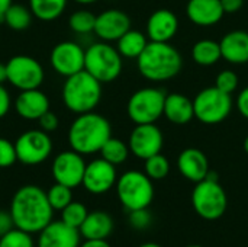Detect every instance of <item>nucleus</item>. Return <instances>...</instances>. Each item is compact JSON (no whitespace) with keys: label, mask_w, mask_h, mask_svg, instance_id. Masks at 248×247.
I'll list each match as a JSON object with an SVG mask.
<instances>
[{"label":"nucleus","mask_w":248,"mask_h":247,"mask_svg":"<svg viewBox=\"0 0 248 247\" xmlns=\"http://www.w3.org/2000/svg\"><path fill=\"white\" fill-rule=\"evenodd\" d=\"M116 194L128 211L148 208L154 199L153 181L140 170H128L116 181Z\"/></svg>","instance_id":"0eeeda50"},{"label":"nucleus","mask_w":248,"mask_h":247,"mask_svg":"<svg viewBox=\"0 0 248 247\" xmlns=\"http://www.w3.org/2000/svg\"><path fill=\"white\" fill-rule=\"evenodd\" d=\"M29 9L32 10L33 16L44 22H51L58 19L65 7L68 0H28Z\"/></svg>","instance_id":"bb28decb"},{"label":"nucleus","mask_w":248,"mask_h":247,"mask_svg":"<svg viewBox=\"0 0 248 247\" xmlns=\"http://www.w3.org/2000/svg\"><path fill=\"white\" fill-rule=\"evenodd\" d=\"M215 86L219 90L232 95L237 90V87H238V76H237V73L232 71V70H222L217 76Z\"/></svg>","instance_id":"f704fd0d"},{"label":"nucleus","mask_w":248,"mask_h":247,"mask_svg":"<svg viewBox=\"0 0 248 247\" xmlns=\"http://www.w3.org/2000/svg\"><path fill=\"white\" fill-rule=\"evenodd\" d=\"M195 118L205 125L224 122L232 111V98L217 86L205 87L193 99Z\"/></svg>","instance_id":"1a4fd4ad"},{"label":"nucleus","mask_w":248,"mask_h":247,"mask_svg":"<svg viewBox=\"0 0 248 247\" xmlns=\"http://www.w3.org/2000/svg\"><path fill=\"white\" fill-rule=\"evenodd\" d=\"M186 247H203V246H199V245H190V246H186Z\"/></svg>","instance_id":"8fccbe9b"},{"label":"nucleus","mask_w":248,"mask_h":247,"mask_svg":"<svg viewBox=\"0 0 248 247\" xmlns=\"http://www.w3.org/2000/svg\"><path fill=\"white\" fill-rule=\"evenodd\" d=\"M116 166L100 157L86 165L81 185L87 192L93 195H103L116 185Z\"/></svg>","instance_id":"2eb2a0df"},{"label":"nucleus","mask_w":248,"mask_h":247,"mask_svg":"<svg viewBox=\"0 0 248 247\" xmlns=\"http://www.w3.org/2000/svg\"><path fill=\"white\" fill-rule=\"evenodd\" d=\"M86 49H83L74 41L58 42L49 54L51 67L61 76L70 77L81 70H84Z\"/></svg>","instance_id":"4468645a"},{"label":"nucleus","mask_w":248,"mask_h":247,"mask_svg":"<svg viewBox=\"0 0 248 247\" xmlns=\"http://www.w3.org/2000/svg\"><path fill=\"white\" fill-rule=\"evenodd\" d=\"M61 96L68 111L77 115L92 112L102 99V83L86 70H81L65 77Z\"/></svg>","instance_id":"20e7f679"},{"label":"nucleus","mask_w":248,"mask_h":247,"mask_svg":"<svg viewBox=\"0 0 248 247\" xmlns=\"http://www.w3.org/2000/svg\"><path fill=\"white\" fill-rule=\"evenodd\" d=\"M192 205L195 213L206 221H217L225 214L228 197L215 172H209L206 179L196 183L192 192Z\"/></svg>","instance_id":"39448f33"},{"label":"nucleus","mask_w":248,"mask_h":247,"mask_svg":"<svg viewBox=\"0 0 248 247\" xmlns=\"http://www.w3.org/2000/svg\"><path fill=\"white\" fill-rule=\"evenodd\" d=\"M10 105H12L10 95H9L7 89L3 84H0V118L7 115V112L10 109Z\"/></svg>","instance_id":"58836bf2"},{"label":"nucleus","mask_w":248,"mask_h":247,"mask_svg":"<svg viewBox=\"0 0 248 247\" xmlns=\"http://www.w3.org/2000/svg\"><path fill=\"white\" fill-rule=\"evenodd\" d=\"M129 226L135 230H145L151 224V214L148 208L129 211Z\"/></svg>","instance_id":"e433bc0d"},{"label":"nucleus","mask_w":248,"mask_h":247,"mask_svg":"<svg viewBox=\"0 0 248 247\" xmlns=\"http://www.w3.org/2000/svg\"><path fill=\"white\" fill-rule=\"evenodd\" d=\"M15 111L26 121H38L49 111V99L39 89L20 90L15 100Z\"/></svg>","instance_id":"412c9836"},{"label":"nucleus","mask_w":248,"mask_h":247,"mask_svg":"<svg viewBox=\"0 0 248 247\" xmlns=\"http://www.w3.org/2000/svg\"><path fill=\"white\" fill-rule=\"evenodd\" d=\"M17 162L15 143H10L6 138L0 137V169L13 166Z\"/></svg>","instance_id":"c9c22d12"},{"label":"nucleus","mask_w":248,"mask_h":247,"mask_svg":"<svg viewBox=\"0 0 248 247\" xmlns=\"http://www.w3.org/2000/svg\"><path fill=\"white\" fill-rule=\"evenodd\" d=\"M222 58L231 64L248 63V32L247 31H231L219 41Z\"/></svg>","instance_id":"4be33fe9"},{"label":"nucleus","mask_w":248,"mask_h":247,"mask_svg":"<svg viewBox=\"0 0 248 247\" xmlns=\"http://www.w3.org/2000/svg\"><path fill=\"white\" fill-rule=\"evenodd\" d=\"M46 197L54 211H62L73 201L71 188L57 182L46 191Z\"/></svg>","instance_id":"2f4dec72"},{"label":"nucleus","mask_w":248,"mask_h":247,"mask_svg":"<svg viewBox=\"0 0 248 247\" xmlns=\"http://www.w3.org/2000/svg\"><path fill=\"white\" fill-rule=\"evenodd\" d=\"M129 147L126 143H124L122 140L119 138H115V137H110L102 147L100 150V156L102 159H105L106 162L118 166V165H122L126 162L128 156H129Z\"/></svg>","instance_id":"c85d7f7f"},{"label":"nucleus","mask_w":248,"mask_h":247,"mask_svg":"<svg viewBox=\"0 0 248 247\" xmlns=\"http://www.w3.org/2000/svg\"><path fill=\"white\" fill-rule=\"evenodd\" d=\"M177 167L182 176L190 182H201L206 179L209 170V162L206 154L195 147L185 148L177 157Z\"/></svg>","instance_id":"6ab92c4d"},{"label":"nucleus","mask_w":248,"mask_h":247,"mask_svg":"<svg viewBox=\"0 0 248 247\" xmlns=\"http://www.w3.org/2000/svg\"><path fill=\"white\" fill-rule=\"evenodd\" d=\"M224 15L221 0H189L186 4V16L196 26H215Z\"/></svg>","instance_id":"aec40b11"},{"label":"nucleus","mask_w":248,"mask_h":247,"mask_svg":"<svg viewBox=\"0 0 248 247\" xmlns=\"http://www.w3.org/2000/svg\"><path fill=\"white\" fill-rule=\"evenodd\" d=\"M36 247H78L80 231L64 221H51L44 230L38 233Z\"/></svg>","instance_id":"f3484780"},{"label":"nucleus","mask_w":248,"mask_h":247,"mask_svg":"<svg viewBox=\"0 0 248 247\" xmlns=\"http://www.w3.org/2000/svg\"><path fill=\"white\" fill-rule=\"evenodd\" d=\"M38 124H39V128L42 130V131H45V132H54L57 128H58V125H60V121H58V116L54 114V112H51V111H48V112H45L39 119H38Z\"/></svg>","instance_id":"4c0bfd02"},{"label":"nucleus","mask_w":248,"mask_h":247,"mask_svg":"<svg viewBox=\"0 0 248 247\" xmlns=\"http://www.w3.org/2000/svg\"><path fill=\"white\" fill-rule=\"evenodd\" d=\"M9 213L16 229L35 234L52 221L54 210L42 188L25 185L15 192Z\"/></svg>","instance_id":"f257e3e1"},{"label":"nucleus","mask_w":248,"mask_h":247,"mask_svg":"<svg viewBox=\"0 0 248 247\" xmlns=\"http://www.w3.org/2000/svg\"><path fill=\"white\" fill-rule=\"evenodd\" d=\"M86 162L83 156L74 150H65L55 156L51 165V175L57 183L65 185L71 189L83 183L86 170Z\"/></svg>","instance_id":"f8f14e48"},{"label":"nucleus","mask_w":248,"mask_h":247,"mask_svg":"<svg viewBox=\"0 0 248 247\" xmlns=\"http://www.w3.org/2000/svg\"><path fill=\"white\" fill-rule=\"evenodd\" d=\"M221 4L225 13H237L243 7L244 0H221Z\"/></svg>","instance_id":"79ce46f5"},{"label":"nucleus","mask_w":248,"mask_h":247,"mask_svg":"<svg viewBox=\"0 0 248 247\" xmlns=\"http://www.w3.org/2000/svg\"><path fill=\"white\" fill-rule=\"evenodd\" d=\"M87 214H89V211H87L84 204L77 202V201H71L61 211V221H64L65 224H68L74 229H80V226L84 223Z\"/></svg>","instance_id":"473e14b6"},{"label":"nucleus","mask_w":248,"mask_h":247,"mask_svg":"<svg viewBox=\"0 0 248 247\" xmlns=\"http://www.w3.org/2000/svg\"><path fill=\"white\" fill-rule=\"evenodd\" d=\"M144 167H145V175L151 181H161L167 178V175L170 173V162L161 153L148 157L145 160Z\"/></svg>","instance_id":"7c9ffc66"},{"label":"nucleus","mask_w":248,"mask_h":247,"mask_svg":"<svg viewBox=\"0 0 248 247\" xmlns=\"http://www.w3.org/2000/svg\"><path fill=\"white\" fill-rule=\"evenodd\" d=\"M68 144L81 156L100 153L103 144L112 137L110 122L94 111L80 114L70 125Z\"/></svg>","instance_id":"f03ea898"},{"label":"nucleus","mask_w":248,"mask_h":247,"mask_svg":"<svg viewBox=\"0 0 248 247\" xmlns=\"http://www.w3.org/2000/svg\"><path fill=\"white\" fill-rule=\"evenodd\" d=\"M192 58L198 66L211 67L222 58L221 45L214 39H201L192 48Z\"/></svg>","instance_id":"a878e982"},{"label":"nucleus","mask_w":248,"mask_h":247,"mask_svg":"<svg viewBox=\"0 0 248 247\" xmlns=\"http://www.w3.org/2000/svg\"><path fill=\"white\" fill-rule=\"evenodd\" d=\"M0 247H36V245L33 243L31 233L15 227L0 237Z\"/></svg>","instance_id":"72a5a7b5"},{"label":"nucleus","mask_w":248,"mask_h":247,"mask_svg":"<svg viewBox=\"0 0 248 247\" xmlns=\"http://www.w3.org/2000/svg\"><path fill=\"white\" fill-rule=\"evenodd\" d=\"M78 247H112L106 240H84Z\"/></svg>","instance_id":"37998d69"},{"label":"nucleus","mask_w":248,"mask_h":247,"mask_svg":"<svg viewBox=\"0 0 248 247\" xmlns=\"http://www.w3.org/2000/svg\"><path fill=\"white\" fill-rule=\"evenodd\" d=\"M32 17L33 13L29 7L23 6V4H10V7L4 12L3 15V20L4 23L13 29V31H25L31 26L32 23Z\"/></svg>","instance_id":"cd10ccee"},{"label":"nucleus","mask_w":248,"mask_h":247,"mask_svg":"<svg viewBox=\"0 0 248 247\" xmlns=\"http://www.w3.org/2000/svg\"><path fill=\"white\" fill-rule=\"evenodd\" d=\"M122 55L110 42H94L87 47L84 57V70L97 79L102 84L116 80L122 73Z\"/></svg>","instance_id":"423d86ee"},{"label":"nucleus","mask_w":248,"mask_h":247,"mask_svg":"<svg viewBox=\"0 0 248 247\" xmlns=\"http://www.w3.org/2000/svg\"><path fill=\"white\" fill-rule=\"evenodd\" d=\"M140 74L150 82H167L176 77L183 67L182 54L170 42L150 41L142 54L137 58Z\"/></svg>","instance_id":"7ed1b4c3"},{"label":"nucleus","mask_w":248,"mask_h":247,"mask_svg":"<svg viewBox=\"0 0 248 247\" xmlns=\"http://www.w3.org/2000/svg\"><path fill=\"white\" fill-rule=\"evenodd\" d=\"M7 82L19 90L39 89L45 79L42 64L31 55H15L6 63Z\"/></svg>","instance_id":"9b49d317"},{"label":"nucleus","mask_w":248,"mask_h":247,"mask_svg":"<svg viewBox=\"0 0 248 247\" xmlns=\"http://www.w3.org/2000/svg\"><path fill=\"white\" fill-rule=\"evenodd\" d=\"M140 247H161L160 245H157V243H144V245H141Z\"/></svg>","instance_id":"de8ad7c7"},{"label":"nucleus","mask_w":248,"mask_h":247,"mask_svg":"<svg viewBox=\"0 0 248 247\" xmlns=\"http://www.w3.org/2000/svg\"><path fill=\"white\" fill-rule=\"evenodd\" d=\"M171 124L185 125L195 119L193 100L183 93H169L164 102V114Z\"/></svg>","instance_id":"5701e85b"},{"label":"nucleus","mask_w":248,"mask_h":247,"mask_svg":"<svg viewBox=\"0 0 248 247\" xmlns=\"http://www.w3.org/2000/svg\"><path fill=\"white\" fill-rule=\"evenodd\" d=\"M17 162L25 166H38L44 163L52 153V140L48 132L29 130L22 132L15 141Z\"/></svg>","instance_id":"9d476101"},{"label":"nucleus","mask_w":248,"mask_h":247,"mask_svg":"<svg viewBox=\"0 0 248 247\" xmlns=\"http://www.w3.org/2000/svg\"><path fill=\"white\" fill-rule=\"evenodd\" d=\"M4 82H7V68L6 64L0 63V84H3Z\"/></svg>","instance_id":"c03bdc74"},{"label":"nucleus","mask_w":248,"mask_h":247,"mask_svg":"<svg viewBox=\"0 0 248 247\" xmlns=\"http://www.w3.org/2000/svg\"><path fill=\"white\" fill-rule=\"evenodd\" d=\"M237 109L241 114V116L248 119V87L243 89L238 93V96H237Z\"/></svg>","instance_id":"ea45409f"},{"label":"nucleus","mask_w":248,"mask_h":247,"mask_svg":"<svg viewBox=\"0 0 248 247\" xmlns=\"http://www.w3.org/2000/svg\"><path fill=\"white\" fill-rule=\"evenodd\" d=\"M78 231L86 240H106L113 231V220L105 211H93L87 214Z\"/></svg>","instance_id":"b1692460"},{"label":"nucleus","mask_w":248,"mask_h":247,"mask_svg":"<svg viewBox=\"0 0 248 247\" xmlns=\"http://www.w3.org/2000/svg\"><path fill=\"white\" fill-rule=\"evenodd\" d=\"M243 147H244V151L248 154V135L244 138V143H243Z\"/></svg>","instance_id":"09e8293b"},{"label":"nucleus","mask_w":248,"mask_h":247,"mask_svg":"<svg viewBox=\"0 0 248 247\" xmlns=\"http://www.w3.org/2000/svg\"><path fill=\"white\" fill-rule=\"evenodd\" d=\"M163 143V132L155 124H138L129 134L128 147L135 157L147 160L148 157L161 153Z\"/></svg>","instance_id":"ddd939ff"},{"label":"nucleus","mask_w":248,"mask_h":247,"mask_svg":"<svg viewBox=\"0 0 248 247\" xmlns=\"http://www.w3.org/2000/svg\"><path fill=\"white\" fill-rule=\"evenodd\" d=\"M167 93L160 87H142L131 95L126 103L128 118L135 124H155L164 114Z\"/></svg>","instance_id":"6e6552de"},{"label":"nucleus","mask_w":248,"mask_h":247,"mask_svg":"<svg viewBox=\"0 0 248 247\" xmlns=\"http://www.w3.org/2000/svg\"><path fill=\"white\" fill-rule=\"evenodd\" d=\"M131 29V17L121 9H108L96 16L94 33L100 41H118L126 31Z\"/></svg>","instance_id":"dca6fc26"},{"label":"nucleus","mask_w":248,"mask_h":247,"mask_svg":"<svg viewBox=\"0 0 248 247\" xmlns=\"http://www.w3.org/2000/svg\"><path fill=\"white\" fill-rule=\"evenodd\" d=\"M12 229H15V224H13V218H12L10 213L0 211V237L4 236L6 233H9Z\"/></svg>","instance_id":"a19ab883"},{"label":"nucleus","mask_w":248,"mask_h":247,"mask_svg":"<svg viewBox=\"0 0 248 247\" xmlns=\"http://www.w3.org/2000/svg\"><path fill=\"white\" fill-rule=\"evenodd\" d=\"M12 4V0H0V19L3 17L4 12L10 7Z\"/></svg>","instance_id":"a18cd8bd"},{"label":"nucleus","mask_w":248,"mask_h":247,"mask_svg":"<svg viewBox=\"0 0 248 247\" xmlns=\"http://www.w3.org/2000/svg\"><path fill=\"white\" fill-rule=\"evenodd\" d=\"M179 31V19L169 9L153 12L147 20V36L153 42H170Z\"/></svg>","instance_id":"a211bd4d"},{"label":"nucleus","mask_w":248,"mask_h":247,"mask_svg":"<svg viewBox=\"0 0 248 247\" xmlns=\"http://www.w3.org/2000/svg\"><path fill=\"white\" fill-rule=\"evenodd\" d=\"M70 29L78 35H87L94 32V25H96V15L92 13L87 9H80L71 13L68 19Z\"/></svg>","instance_id":"c756f323"},{"label":"nucleus","mask_w":248,"mask_h":247,"mask_svg":"<svg viewBox=\"0 0 248 247\" xmlns=\"http://www.w3.org/2000/svg\"><path fill=\"white\" fill-rule=\"evenodd\" d=\"M148 42V36L144 35L141 31L129 29L116 41V48L124 58L137 60L142 54Z\"/></svg>","instance_id":"393cba45"},{"label":"nucleus","mask_w":248,"mask_h":247,"mask_svg":"<svg viewBox=\"0 0 248 247\" xmlns=\"http://www.w3.org/2000/svg\"><path fill=\"white\" fill-rule=\"evenodd\" d=\"M73 1H76V3H78V4H83V6H87V4L96 3L97 0H73Z\"/></svg>","instance_id":"49530a36"}]
</instances>
